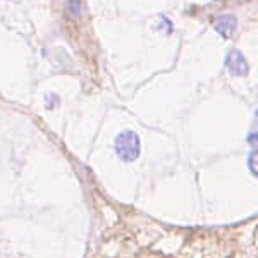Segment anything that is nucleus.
Wrapping results in <instances>:
<instances>
[{"label": "nucleus", "mask_w": 258, "mask_h": 258, "mask_svg": "<svg viewBox=\"0 0 258 258\" xmlns=\"http://www.w3.org/2000/svg\"><path fill=\"white\" fill-rule=\"evenodd\" d=\"M256 119H258V110H256ZM248 143L253 145V147H258V131L251 133V135L248 136Z\"/></svg>", "instance_id": "6"}, {"label": "nucleus", "mask_w": 258, "mask_h": 258, "mask_svg": "<svg viewBox=\"0 0 258 258\" xmlns=\"http://www.w3.org/2000/svg\"><path fill=\"white\" fill-rule=\"evenodd\" d=\"M248 169H249V172H251L253 176L258 179V148H255L251 153H249V157H248Z\"/></svg>", "instance_id": "4"}, {"label": "nucleus", "mask_w": 258, "mask_h": 258, "mask_svg": "<svg viewBox=\"0 0 258 258\" xmlns=\"http://www.w3.org/2000/svg\"><path fill=\"white\" fill-rule=\"evenodd\" d=\"M114 148L117 157L122 162H133L140 157L141 152V143H140V136L136 135L131 129H124L115 136L114 141Z\"/></svg>", "instance_id": "1"}, {"label": "nucleus", "mask_w": 258, "mask_h": 258, "mask_svg": "<svg viewBox=\"0 0 258 258\" xmlns=\"http://www.w3.org/2000/svg\"><path fill=\"white\" fill-rule=\"evenodd\" d=\"M214 28L215 31L219 33L222 38H232L236 33V28H238V19H236L234 14H222V16H217L214 19Z\"/></svg>", "instance_id": "3"}, {"label": "nucleus", "mask_w": 258, "mask_h": 258, "mask_svg": "<svg viewBox=\"0 0 258 258\" xmlns=\"http://www.w3.org/2000/svg\"><path fill=\"white\" fill-rule=\"evenodd\" d=\"M83 0H68V11L73 18H78L81 14Z\"/></svg>", "instance_id": "5"}, {"label": "nucleus", "mask_w": 258, "mask_h": 258, "mask_svg": "<svg viewBox=\"0 0 258 258\" xmlns=\"http://www.w3.org/2000/svg\"><path fill=\"white\" fill-rule=\"evenodd\" d=\"M226 68L232 76H238V78L248 76V73H249V64H248L246 57L243 55V52H239V50H236V48H232L231 52L227 53Z\"/></svg>", "instance_id": "2"}]
</instances>
